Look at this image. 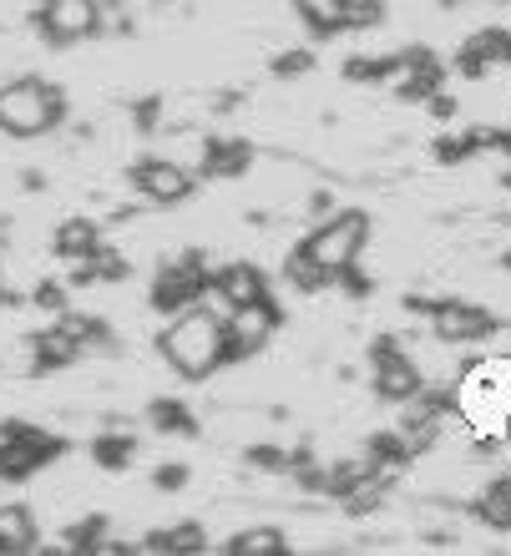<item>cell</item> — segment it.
I'll return each mask as SVG.
<instances>
[{
    "mask_svg": "<svg viewBox=\"0 0 511 556\" xmlns=\"http://www.w3.org/2000/svg\"><path fill=\"white\" fill-rule=\"evenodd\" d=\"M365 243H370V213L350 207V213H335L324 228H314V233L304 238V253L314 258V264H324L329 274H335V268H345L350 258H360Z\"/></svg>",
    "mask_w": 511,
    "mask_h": 556,
    "instance_id": "6",
    "label": "cell"
},
{
    "mask_svg": "<svg viewBox=\"0 0 511 556\" xmlns=\"http://www.w3.org/2000/svg\"><path fill=\"white\" fill-rule=\"evenodd\" d=\"M471 516H476L482 527H491V531H511V506H507V491H501V481H491L482 496L471 501Z\"/></svg>",
    "mask_w": 511,
    "mask_h": 556,
    "instance_id": "26",
    "label": "cell"
},
{
    "mask_svg": "<svg viewBox=\"0 0 511 556\" xmlns=\"http://www.w3.org/2000/svg\"><path fill=\"white\" fill-rule=\"evenodd\" d=\"M61 455H66V440L61 435H46L36 425H21L15 440L0 451V481H30L36 470H46Z\"/></svg>",
    "mask_w": 511,
    "mask_h": 556,
    "instance_id": "9",
    "label": "cell"
},
{
    "mask_svg": "<svg viewBox=\"0 0 511 556\" xmlns=\"http://www.w3.org/2000/svg\"><path fill=\"white\" fill-rule=\"evenodd\" d=\"M253 167V147L244 137H208L203 162H198V177H213V182H238L249 177Z\"/></svg>",
    "mask_w": 511,
    "mask_h": 556,
    "instance_id": "13",
    "label": "cell"
},
{
    "mask_svg": "<svg viewBox=\"0 0 511 556\" xmlns=\"http://www.w3.org/2000/svg\"><path fill=\"white\" fill-rule=\"evenodd\" d=\"M66 122V91L41 81V76H21V81H5L0 87V132L5 137H30L51 132Z\"/></svg>",
    "mask_w": 511,
    "mask_h": 556,
    "instance_id": "2",
    "label": "cell"
},
{
    "mask_svg": "<svg viewBox=\"0 0 511 556\" xmlns=\"http://www.w3.org/2000/svg\"><path fill=\"white\" fill-rule=\"evenodd\" d=\"M425 106H431V117H456V97H446V91H436V97H425Z\"/></svg>",
    "mask_w": 511,
    "mask_h": 556,
    "instance_id": "39",
    "label": "cell"
},
{
    "mask_svg": "<svg viewBox=\"0 0 511 556\" xmlns=\"http://www.w3.org/2000/svg\"><path fill=\"white\" fill-rule=\"evenodd\" d=\"M365 455H370V460H375V466H400V470H410V460H415L400 430H381V435H370Z\"/></svg>",
    "mask_w": 511,
    "mask_h": 556,
    "instance_id": "27",
    "label": "cell"
},
{
    "mask_svg": "<svg viewBox=\"0 0 511 556\" xmlns=\"http://www.w3.org/2000/svg\"><path fill=\"white\" fill-rule=\"evenodd\" d=\"M269 72H274L278 81H294V76L314 72V51H304V46H289V51H278V56L269 61Z\"/></svg>",
    "mask_w": 511,
    "mask_h": 556,
    "instance_id": "29",
    "label": "cell"
},
{
    "mask_svg": "<svg viewBox=\"0 0 511 556\" xmlns=\"http://www.w3.org/2000/svg\"><path fill=\"white\" fill-rule=\"evenodd\" d=\"M91 264H97V283H122V278L132 274L127 258H122L117 249H107V243H97V249H91Z\"/></svg>",
    "mask_w": 511,
    "mask_h": 556,
    "instance_id": "31",
    "label": "cell"
},
{
    "mask_svg": "<svg viewBox=\"0 0 511 556\" xmlns=\"http://www.w3.org/2000/svg\"><path fill=\"white\" fill-rule=\"evenodd\" d=\"M213 274H219V264L208 258V253L188 249V253H167L158 264V278H152V289H147V304L158 308V314H183V308H192L198 299L208 293V283H213Z\"/></svg>",
    "mask_w": 511,
    "mask_h": 556,
    "instance_id": "3",
    "label": "cell"
},
{
    "mask_svg": "<svg viewBox=\"0 0 511 556\" xmlns=\"http://www.w3.org/2000/svg\"><path fill=\"white\" fill-rule=\"evenodd\" d=\"M188 481H192V470L183 466V460H162V466L152 470V485H158V491H183Z\"/></svg>",
    "mask_w": 511,
    "mask_h": 556,
    "instance_id": "33",
    "label": "cell"
},
{
    "mask_svg": "<svg viewBox=\"0 0 511 556\" xmlns=\"http://www.w3.org/2000/svg\"><path fill=\"white\" fill-rule=\"evenodd\" d=\"M284 278H289L299 293H320V289H329V278H335V274H329L324 264H314V258L304 253V243H299V249L284 258Z\"/></svg>",
    "mask_w": 511,
    "mask_h": 556,
    "instance_id": "24",
    "label": "cell"
},
{
    "mask_svg": "<svg viewBox=\"0 0 511 556\" xmlns=\"http://www.w3.org/2000/svg\"><path fill=\"white\" fill-rule=\"evenodd\" d=\"M253 299H269V274H263L259 264H249V258H234V264H219V274H213V283H208L203 304L208 308H238V304H253Z\"/></svg>",
    "mask_w": 511,
    "mask_h": 556,
    "instance_id": "11",
    "label": "cell"
},
{
    "mask_svg": "<svg viewBox=\"0 0 511 556\" xmlns=\"http://www.w3.org/2000/svg\"><path fill=\"white\" fill-rule=\"evenodd\" d=\"M244 460H249L253 470H289V455L278 451V445H249Z\"/></svg>",
    "mask_w": 511,
    "mask_h": 556,
    "instance_id": "34",
    "label": "cell"
},
{
    "mask_svg": "<svg viewBox=\"0 0 511 556\" xmlns=\"http://www.w3.org/2000/svg\"><path fill=\"white\" fill-rule=\"evenodd\" d=\"M30 26L41 30L46 46H76L102 36V5L97 0H41L30 11Z\"/></svg>",
    "mask_w": 511,
    "mask_h": 556,
    "instance_id": "5",
    "label": "cell"
},
{
    "mask_svg": "<svg viewBox=\"0 0 511 556\" xmlns=\"http://www.w3.org/2000/svg\"><path fill=\"white\" fill-rule=\"evenodd\" d=\"M461 137H466L471 157H482V152H501V132H497V127H471V132H461Z\"/></svg>",
    "mask_w": 511,
    "mask_h": 556,
    "instance_id": "36",
    "label": "cell"
},
{
    "mask_svg": "<svg viewBox=\"0 0 511 556\" xmlns=\"http://www.w3.org/2000/svg\"><path fill=\"white\" fill-rule=\"evenodd\" d=\"M501 264H507V274H511V253H501Z\"/></svg>",
    "mask_w": 511,
    "mask_h": 556,
    "instance_id": "43",
    "label": "cell"
},
{
    "mask_svg": "<svg viewBox=\"0 0 511 556\" xmlns=\"http://www.w3.org/2000/svg\"><path fill=\"white\" fill-rule=\"evenodd\" d=\"M158 350L183 380H208L213 369H223V314L198 299L192 308L167 319V329L158 334Z\"/></svg>",
    "mask_w": 511,
    "mask_h": 556,
    "instance_id": "1",
    "label": "cell"
},
{
    "mask_svg": "<svg viewBox=\"0 0 511 556\" xmlns=\"http://www.w3.org/2000/svg\"><path fill=\"white\" fill-rule=\"evenodd\" d=\"M41 542V527L26 506H0V556H26Z\"/></svg>",
    "mask_w": 511,
    "mask_h": 556,
    "instance_id": "16",
    "label": "cell"
},
{
    "mask_svg": "<svg viewBox=\"0 0 511 556\" xmlns=\"http://www.w3.org/2000/svg\"><path fill=\"white\" fill-rule=\"evenodd\" d=\"M370 466H375V460H370V455H350V460H329V466H324V496H345V491H350V485H360L370 476Z\"/></svg>",
    "mask_w": 511,
    "mask_h": 556,
    "instance_id": "25",
    "label": "cell"
},
{
    "mask_svg": "<svg viewBox=\"0 0 511 556\" xmlns=\"http://www.w3.org/2000/svg\"><path fill=\"white\" fill-rule=\"evenodd\" d=\"M15 430H21V425H15V420H0V451H5V445H11V440H15Z\"/></svg>",
    "mask_w": 511,
    "mask_h": 556,
    "instance_id": "40",
    "label": "cell"
},
{
    "mask_svg": "<svg viewBox=\"0 0 511 556\" xmlns=\"http://www.w3.org/2000/svg\"><path fill=\"white\" fill-rule=\"evenodd\" d=\"M127 177H132V188H137V198H147V203H158V207L183 203V198H192V188H198V177H192L183 162H167V157L132 162Z\"/></svg>",
    "mask_w": 511,
    "mask_h": 556,
    "instance_id": "10",
    "label": "cell"
},
{
    "mask_svg": "<svg viewBox=\"0 0 511 556\" xmlns=\"http://www.w3.org/2000/svg\"><path fill=\"white\" fill-rule=\"evenodd\" d=\"M57 329L72 339L82 354L97 350V344H112V329H107L102 319H91V314H72V308H61V314H57Z\"/></svg>",
    "mask_w": 511,
    "mask_h": 556,
    "instance_id": "20",
    "label": "cell"
},
{
    "mask_svg": "<svg viewBox=\"0 0 511 556\" xmlns=\"http://www.w3.org/2000/svg\"><path fill=\"white\" fill-rule=\"evenodd\" d=\"M294 11H299V21H304L314 36H339L350 0H294Z\"/></svg>",
    "mask_w": 511,
    "mask_h": 556,
    "instance_id": "19",
    "label": "cell"
},
{
    "mask_svg": "<svg viewBox=\"0 0 511 556\" xmlns=\"http://www.w3.org/2000/svg\"><path fill=\"white\" fill-rule=\"evenodd\" d=\"M436 91H446V61L431 56V51H421V61L410 66V76L400 81V102H425V97H436Z\"/></svg>",
    "mask_w": 511,
    "mask_h": 556,
    "instance_id": "17",
    "label": "cell"
},
{
    "mask_svg": "<svg viewBox=\"0 0 511 556\" xmlns=\"http://www.w3.org/2000/svg\"><path fill=\"white\" fill-rule=\"evenodd\" d=\"M431 157H436L440 167H456V162H471V152H466V137H436V147H431Z\"/></svg>",
    "mask_w": 511,
    "mask_h": 556,
    "instance_id": "35",
    "label": "cell"
},
{
    "mask_svg": "<svg viewBox=\"0 0 511 556\" xmlns=\"http://www.w3.org/2000/svg\"><path fill=\"white\" fill-rule=\"evenodd\" d=\"M381 72H385V56H350L345 61V81H354V87L381 81Z\"/></svg>",
    "mask_w": 511,
    "mask_h": 556,
    "instance_id": "32",
    "label": "cell"
},
{
    "mask_svg": "<svg viewBox=\"0 0 511 556\" xmlns=\"http://www.w3.org/2000/svg\"><path fill=\"white\" fill-rule=\"evenodd\" d=\"M30 304H36V308H51V314H61V308H66V289H61V283H41Z\"/></svg>",
    "mask_w": 511,
    "mask_h": 556,
    "instance_id": "38",
    "label": "cell"
},
{
    "mask_svg": "<svg viewBox=\"0 0 511 556\" xmlns=\"http://www.w3.org/2000/svg\"><path fill=\"white\" fill-rule=\"evenodd\" d=\"M91 460L102 470H127L132 460H137V435H127V430H107V435L91 440Z\"/></svg>",
    "mask_w": 511,
    "mask_h": 556,
    "instance_id": "22",
    "label": "cell"
},
{
    "mask_svg": "<svg viewBox=\"0 0 511 556\" xmlns=\"http://www.w3.org/2000/svg\"><path fill=\"white\" fill-rule=\"evenodd\" d=\"M385 0H350V11H345V30H375L385 26Z\"/></svg>",
    "mask_w": 511,
    "mask_h": 556,
    "instance_id": "30",
    "label": "cell"
},
{
    "mask_svg": "<svg viewBox=\"0 0 511 556\" xmlns=\"http://www.w3.org/2000/svg\"><path fill=\"white\" fill-rule=\"evenodd\" d=\"M223 552L228 556H289V542H284L278 527H249V531H238Z\"/></svg>",
    "mask_w": 511,
    "mask_h": 556,
    "instance_id": "21",
    "label": "cell"
},
{
    "mask_svg": "<svg viewBox=\"0 0 511 556\" xmlns=\"http://www.w3.org/2000/svg\"><path fill=\"white\" fill-rule=\"evenodd\" d=\"M370 369H375V395L390 400V405H406V400L425 384L421 365L406 354L400 334H381L370 344Z\"/></svg>",
    "mask_w": 511,
    "mask_h": 556,
    "instance_id": "7",
    "label": "cell"
},
{
    "mask_svg": "<svg viewBox=\"0 0 511 556\" xmlns=\"http://www.w3.org/2000/svg\"><path fill=\"white\" fill-rule=\"evenodd\" d=\"M66 552H97L107 542V516H82L76 527H66Z\"/></svg>",
    "mask_w": 511,
    "mask_h": 556,
    "instance_id": "28",
    "label": "cell"
},
{
    "mask_svg": "<svg viewBox=\"0 0 511 556\" xmlns=\"http://www.w3.org/2000/svg\"><path fill=\"white\" fill-rule=\"evenodd\" d=\"M76 359H82V350L61 334L57 324L41 329V334H30V375H57V369L76 365Z\"/></svg>",
    "mask_w": 511,
    "mask_h": 556,
    "instance_id": "15",
    "label": "cell"
},
{
    "mask_svg": "<svg viewBox=\"0 0 511 556\" xmlns=\"http://www.w3.org/2000/svg\"><path fill=\"white\" fill-rule=\"evenodd\" d=\"M278 324H284V308L274 299H253V304L228 308L223 314V365H238V359H253L259 350H269Z\"/></svg>",
    "mask_w": 511,
    "mask_h": 556,
    "instance_id": "4",
    "label": "cell"
},
{
    "mask_svg": "<svg viewBox=\"0 0 511 556\" xmlns=\"http://www.w3.org/2000/svg\"><path fill=\"white\" fill-rule=\"evenodd\" d=\"M501 491H507V506H511V476H507V481H501Z\"/></svg>",
    "mask_w": 511,
    "mask_h": 556,
    "instance_id": "42",
    "label": "cell"
},
{
    "mask_svg": "<svg viewBox=\"0 0 511 556\" xmlns=\"http://www.w3.org/2000/svg\"><path fill=\"white\" fill-rule=\"evenodd\" d=\"M497 66H511V30H501V26L476 30V36H466L461 51H456V72L471 76V81H482V76L497 72Z\"/></svg>",
    "mask_w": 511,
    "mask_h": 556,
    "instance_id": "12",
    "label": "cell"
},
{
    "mask_svg": "<svg viewBox=\"0 0 511 556\" xmlns=\"http://www.w3.org/2000/svg\"><path fill=\"white\" fill-rule=\"evenodd\" d=\"M51 243H57V253H91L102 243V223L97 218H61Z\"/></svg>",
    "mask_w": 511,
    "mask_h": 556,
    "instance_id": "23",
    "label": "cell"
},
{
    "mask_svg": "<svg viewBox=\"0 0 511 556\" xmlns=\"http://www.w3.org/2000/svg\"><path fill=\"white\" fill-rule=\"evenodd\" d=\"M431 334H436V344H451V350H461V344H486V339L497 334V314L482 304H471V299H436V308H431Z\"/></svg>",
    "mask_w": 511,
    "mask_h": 556,
    "instance_id": "8",
    "label": "cell"
},
{
    "mask_svg": "<svg viewBox=\"0 0 511 556\" xmlns=\"http://www.w3.org/2000/svg\"><path fill=\"white\" fill-rule=\"evenodd\" d=\"M208 546V531L198 521H183V527H162V531H147L137 552L142 556H192Z\"/></svg>",
    "mask_w": 511,
    "mask_h": 556,
    "instance_id": "14",
    "label": "cell"
},
{
    "mask_svg": "<svg viewBox=\"0 0 511 556\" xmlns=\"http://www.w3.org/2000/svg\"><path fill=\"white\" fill-rule=\"evenodd\" d=\"M309 207H314V213H329V207H335V198H329V192H314V203H309Z\"/></svg>",
    "mask_w": 511,
    "mask_h": 556,
    "instance_id": "41",
    "label": "cell"
},
{
    "mask_svg": "<svg viewBox=\"0 0 511 556\" xmlns=\"http://www.w3.org/2000/svg\"><path fill=\"white\" fill-rule=\"evenodd\" d=\"M132 122H137V132H158V122H162V97H142V102L132 106Z\"/></svg>",
    "mask_w": 511,
    "mask_h": 556,
    "instance_id": "37",
    "label": "cell"
},
{
    "mask_svg": "<svg viewBox=\"0 0 511 556\" xmlns=\"http://www.w3.org/2000/svg\"><path fill=\"white\" fill-rule=\"evenodd\" d=\"M147 425L158 430V435H198V420H192V410L183 405V400L162 395L147 405Z\"/></svg>",
    "mask_w": 511,
    "mask_h": 556,
    "instance_id": "18",
    "label": "cell"
}]
</instances>
